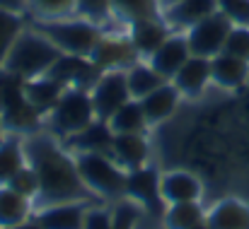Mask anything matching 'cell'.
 <instances>
[{
    "mask_svg": "<svg viewBox=\"0 0 249 229\" xmlns=\"http://www.w3.org/2000/svg\"><path fill=\"white\" fill-rule=\"evenodd\" d=\"M24 157L39 176V196L32 203L34 210L56 203L97 200L78 174L73 152L53 133L41 128L32 135H24Z\"/></svg>",
    "mask_w": 249,
    "mask_h": 229,
    "instance_id": "6da1fadb",
    "label": "cell"
},
{
    "mask_svg": "<svg viewBox=\"0 0 249 229\" xmlns=\"http://www.w3.org/2000/svg\"><path fill=\"white\" fill-rule=\"evenodd\" d=\"M61 49L53 46L41 32H36L32 24L24 27L15 44L7 51V58L2 63V75H10L19 82L32 80V77L46 75L49 68L61 58Z\"/></svg>",
    "mask_w": 249,
    "mask_h": 229,
    "instance_id": "7a4b0ae2",
    "label": "cell"
},
{
    "mask_svg": "<svg viewBox=\"0 0 249 229\" xmlns=\"http://www.w3.org/2000/svg\"><path fill=\"white\" fill-rule=\"evenodd\" d=\"M32 27L41 32L61 53L92 58L94 49L99 46L102 36L107 34L99 24L83 19V17H63V19H32Z\"/></svg>",
    "mask_w": 249,
    "mask_h": 229,
    "instance_id": "3957f363",
    "label": "cell"
},
{
    "mask_svg": "<svg viewBox=\"0 0 249 229\" xmlns=\"http://www.w3.org/2000/svg\"><path fill=\"white\" fill-rule=\"evenodd\" d=\"M73 157L83 183L97 200H121L126 196V171L109 152H78Z\"/></svg>",
    "mask_w": 249,
    "mask_h": 229,
    "instance_id": "277c9868",
    "label": "cell"
},
{
    "mask_svg": "<svg viewBox=\"0 0 249 229\" xmlns=\"http://www.w3.org/2000/svg\"><path fill=\"white\" fill-rule=\"evenodd\" d=\"M92 121H97V116H94L89 89L66 87L56 106L46 114V131L53 133L58 140H66L87 128Z\"/></svg>",
    "mask_w": 249,
    "mask_h": 229,
    "instance_id": "5b68a950",
    "label": "cell"
},
{
    "mask_svg": "<svg viewBox=\"0 0 249 229\" xmlns=\"http://www.w3.org/2000/svg\"><path fill=\"white\" fill-rule=\"evenodd\" d=\"M160 179H162V174L150 164H145L141 169H133V171H126V196L124 198L141 205V210L148 215V220H160L162 222L167 203L162 200Z\"/></svg>",
    "mask_w": 249,
    "mask_h": 229,
    "instance_id": "8992f818",
    "label": "cell"
},
{
    "mask_svg": "<svg viewBox=\"0 0 249 229\" xmlns=\"http://www.w3.org/2000/svg\"><path fill=\"white\" fill-rule=\"evenodd\" d=\"M89 97H92V106H94V116L99 121H109L131 97L128 92V82H126V70H104L94 80V84L89 87Z\"/></svg>",
    "mask_w": 249,
    "mask_h": 229,
    "instance_id": "52a82bcc",
    "label": "cell"
},
{
    "mask_svg": "<svg viewBox=\"0 0 249 229\" xmlns=\"http://www.w3.org/2000/svg\"><path fill=\"white\" fill-rule=\"evenodd\" d=\"M232 29V22L218 10L211 17L201 19L198 24H194L191 29L184 32L186 44L191 56H203V58H213L225 49V39Z\"/></svg>",
    "mask_w": 249,
    "mask_h": 229,
    "instance_id": "ba28073f",
    "label": "cell"
},
{
    "mask_svg": "<svg viewBox=\"0 0 249 229\" xmlns=\"http://www.w3.org/2000/svg\"><path fill=\"white\" fill-rule=\"evenodd\" d=\"M89 61L99 73H104V70H128L133 63L141 61V56L136 53V49L128 39V32H126L121 36L119 34H104Z\"/></svg>",
    "mask_w": 249,
    "mask_h": 229,
    "instance_id": "9c48e42d",
    "label": "cell"
},
{
    "mask_svg": "<svg viewBox=\"0 0 249 229\" xmlns=\"http://www.w3.org/2000/svg\"><path fill=\"white\" fill-rule=\"evenodd\" d=\"M97 200H75V203H56L44 205L32 213V220L41 229H83L85 215L89 205Z\"/></svg>",
    "mask_w": 249,
    "mask_h": 229,
    "instance_id": "30bf717a",
    "label": "cell"
},
{
    "mask_svg": "<svg viewBox=\"0 0 249 229\" xmlns=\"http://www.w3.org/2000/svg\"><path fill=\"white\" fill-rule=\"evenodd\" d=\"M213 12H218V0H179L162 10V19L174 34H184Z\"/></svg>",
    "mask_w": 249,
    "mask_h": 229,
    "instance_id": "8fae6325",
    "label": "cell"
},
{
    "mask_svg": "<svg viewBox=\"0 0 249 229\" xmlns=\"http://www.w3.org/2000/svg\"><path fill=\"white\" fill-rule=\"evenodd\" d=\"M160 191H162V200L167 205L201 203V196H203V186H201L198 176L191 171H184V169H172V171L162 174Z\"/></svg>",
    "mask_w": 249,
    "mask_h": 229,
    "instance_id": "7c38bea8",
    "label": "cell"
},
{
    "mask_svg": "<svg viewBox=\"0 0 249 229\" xmlns=\"http://www.w3.org/2000/svg\"><path fill=\"white\" fill-rule=\"evenodd\" d=\"M109 154L124 171H133L148 164L150 150H148V140L143 138V133H114Z\"/></svg>",
    "mask_w": 249,
    "mask_h": 229,
    "instance_id": "4fadbf2b",
    "label": "cell"
},
{
    "mask_svg": "<svg viewBox=\"0 0 249 229\" xmlns=\"http://www.w3.org/2000/svg\"><path fill=\"white\" fill-rule=\"evenodd\" d=\"M126 32H128V39H131L136 53H138L143 61H148V58L165 44L167 39L174 34L165 24L162 17H158V19H145V22H136V24H131Z\"/></svg>",
    "mask_w": 249,
    "mask_h": 229,
    "instance_id": "5bb4252c",
    "label": "cell"
},
{
    "mask_svg": "<svg viewBox=\"0 0 249 229\" xmlns=\"http://www.w3.org/2000/svg\"><path fill=\"white\" fill-rule=\"evenodd\" d=\"M169 82L181 92V97H189V99L198 97L211 84V58L189 56V61L177 70V75Z\"/></svg>",
    "mask_w": 249,
    "mask_h": 229,
    "instance_id": "9a60e30c",
    "label": "cell"
},
{
    "mask_svg": "<svg viewBox=\"0 0 249 229\" xmlns=\"http://www.w3.org/2000/svg\"><path fill=\"white\" fill-rule=\"evenodd\" d=\"M208 229H249V203L240 198H223L206 210Z\"/></svg>",
    "mask_w": 249,
    "mask_h": 229,
    "instance_id": "2e32d148",
    "label": "cell"
},
{
    "mask_svg": "<svg viewBox=\"0 0 249 229\" xmlns=\"http://www.w3.org/2000/svg\"><path fill=\"white\" fill-rule=\"evenodd\" d=\"M191 51H189V44H186V36L184 34H172L165 44L148 58V63L165 77V80H172L177 75V70L189 61Z\"/></svg>",
    "mask_w": 249,
    "mask_h": 229,
    "instance_id": "e0dca14e",
    "label": "cell"
},
{
    "mask_svg": "<svg viewBox=\"0 0 249 229\" xmlns=\"http://www.w3.org/2000/svg\"><path fill=\"white\" fill-rule=\"evenodd\" d=\"M249 77V61H242L232 53L220 51L211 58V82L220 89H237Z\"/></svg>",
    "mask_w": 249,
    "mask_h": 229,
    "instance_id": "ac0fdd59",
    "label": "cell"
},
{
    "mask_svg": "<svg viewBox=\"0 0 249 229\" xmlns=\"http://www.w3.org/2000/svg\"><path fill=\"white\" fill-rule=\"evenodd\" d=\"M179 99H181V92H179L172 82L160 84L155 92H150L148 97L138 99V101H141V106H143V114H145L148 126H155V123L167 121V118L177 111Z\"/></svg>",
    "mask_w": 249,
    "mask_h": 229,
    "instance_id": "d6986e66",
    "label": "cell"
},
{
    "mask_svg": "<svg viewBox=\"0 0 249 229\" xmlns=\"http://www.w3.org/2000/svg\"><path fill=\"white\" fill-rule=\"evenodd\" d=\"M111 138H114V131L109 128L107 121H92L87 128H83L80 133L61 140L73 154L78 152H109V145H111Z\"/></svg>",
    "mask_w": 249,
    "mask_h": 229,
    "instance_id": "ffe728a7",
    "label": "cell"
},
{
    "mask_svg": "<svg viewBox=\"0 0 249 229\" xmlns=\"http://www.w3.org/2000/svg\"><path fill=\"white\" fill-rule=\"evenodd\" d=\"M22 92H24V99L41 116H46L56 106V101L61 99L63 87L56 80H51L49 75H39V77H32V80H24L22 82Z\"/></svg>",
    "mask_w": 249,
    "mask_h": 229,
    "instance_id": "44dd1931",
    "label": "cell"
},
{
    "mask_svg": "<svg viewBox=\"0 0 249 229\" xmlns=\"http://www.w3.org/2000/svg\"><path fill=\"white\" fill-rule=\"evenodd\" d=\"M32 200H27L7 186H0V229L17 227L32 220Z\"/></svg>",
    "mask_w": 249,
    "mask_h": 229,
    "instance_id": "7402d4cb",
    "label": "cell"
},
{
    "mask_svg": "<svg viewBox=\"0 0 249 229\" xmlns=\"http://www.w3.org/2000/svg\"><path fill=\"white\" fill-rule=\"evenodd\" d=\"M24 164V135L5 133V138L0 140V186H5Z\"/></svg>",
    "mask_w": 249,
    "mask_h": 229,
    "instance_id": "603a6c76",
    "label": "cell"
},
{
    "mask_svg": "<svg viewBox=\"0 0 249 229\" xmlns=\"http://www.w3.org/2000/svg\"><path fill=\"white\" fill-rule=\"evenodd\" d=\"M111 10H114L116 22H124L126 29L136 22L162 17V10H160L158 0H111Z\"/></svg>",
    "mask_w": 249,
    "mask_h": 229,
    "instance_id": "cb8c5ba5",
    "label": "cell"
},
{
    "mask_svg": "<svg viewBox=\"0 0 249 229\" xmlns=\"http://www.w3.org/2000/svg\"><path fill=\"white\" fill-rule=\"evenodd\" d=\"M126 82H128L131 97H133V99H143V97H148L150 92H155L160 84H165L169 80H165L148 61L141 58L138 63H133V65L126 70Z\"/></svg>",
    "mask_w": 249,
    "mask_h": 229,
    "instance_id": "d4e9b609",
    "label": "cell"
},
{
    "mask_svg": "<svg viewBox=\"0 0 249 229\" xmlns=\"http://www.w3.org/2000/svg\"><path fill=\"white\" fill-rule=\"evenodd\" d=\"M206 222V210L201 203H174L167 205L162 215V229H191Z\"/></svg>",
    "mask_w": 249,
    "mask_h": 229,
    "instance_id": "484cf974",
    "label": "cell"
},
{
    "mask_svg": "<svg viewBox=\"0 0 249 229\" xmlns=\"http://www.w3.org/2000/svg\"><path fill=\"white\" fill-rule=\"evenodd\" d=\"M107 123L114 133H143L148 128V121L138 99H128Z\"/></svg>",
    "mask_w": 249,
    "mask_h": 229,
    "instance_id": "4316f807",
    "label": "cell"
},
{
    "mask_svg": "<svg viewBox=\"0 0 249 229\" xmlns=\"http://www.w3.org/2000/svg\"><path fill=\"white\" fill-rule=\"evenodd\" d=\"M32 19H63L75 17V0H24Z\"/></svg>",
    "mask_w": 249,
    "mask_h": 229,
    "instance_id": "83f0119b",
    "label": "cell"
},
{
    "mask_svg": "<svg viewBox=\"0 0 249 229\" xmlns=\"http://www.w3.org/2000/svg\"><path fill=\"white\" fill-rule=\"evenodd\" d=\"M24 15L10 12V10H0V73H2V63L7 58L10 46L15 44L17 34L24 29Z\"/></svg>",
    "mask_w": 249,
    "mask_h": 229,
    "instance_id": "f1b7e54d",
    "label": "cell"
},
{
    "mask_svg": "<svg viewBox=\"0 0 249 229\" xmlns=\"http://www.w3.org/2000/svg\"><path fill=\"white\" fill-rule=\"evenodd\" d=\"M75 15L99 24L102 29H104L107 22L116 19L114 10H111V0H75Z\"/></svg>",
    "mask_w": 249,
    "mask_h": 229,
    "instance_id": "f546056e",
    "label": "cell"
},
{
    "mask_svg": "<svg viewBox=\"0 0 249 229\" xmlns=\"http://www.w3.org/2000/svg\"><path fill=\"white\" fill-rule=\"evenodd\" d=\"M7 188H12L15 193H19V196H24L27 200H36V196H39V176H36V171L29 166V164H24L7 183H5ZM34 208V205H32Z\"/></svg>",
    "mask_w": 249,
    "mask_h": 229,
    "instance_id": "4dcf8cb0",
    "label": "cell"
},
{
    "mask_svg": "<svg viewBox=\"0 0 249 229\" xmlns=\"http://www.w3.org/2000/svg\"><path fill=\"white\" fill-rule=\"evenodd\" d=\"M143 215L145 213L141 210V205L128 198H121L119 205H114V229H136Z\"/></svg>",
    "mask_w": 249,
    "mask_h": 229,
    "instance_id": "1f68e13d",
    "label": "cell"
},
{
    "mask_svg": "<svg viewBox=\"0 0 249 229\" xmlns=\"http://www.w3.org/2000/svg\"><path fill=\"white\" fill-rule=\"evenodd\" d=\"M225 53H232L242 61H249V27H235L230 29L228 39H225Z\"/></svg>",
    "mask_w": 249,
    "mask_h": 229,
    "instance_id": "d6a6232c",
    "label": "cell"
},
{
    "mask_svg": "<svg viewBox=\"0 0 249 229\" xmlns=\"http://www.w3.org/2000/svg\"><path fill=\"white\" fill-rule=\"evenodd\" d=\"M218 10L235 27H249V0H218Z\"/></svg>",
    "mask_w": 249,
    "mask_h": 229,
    "instance_id": "836d02e7",
    "label": "cell"
},
{
    "mask_svg": "<svg viewBox=\"0 0 249 229\" xmlns=\"http://www.w3.org/2000/svg\"><path fill=\"white\" fill-rule=\"evenodd\" d=\"M83 229H114V208L97 205V203L89 205Z\"/></svg>",
    "mask_w": 249,
    "mask_h": 229,
    "instance_id": "e575fe53",
    "label": "cell"
},
{
    "mask_svg": "<svg viewBox=\"0 0 249 229\" xmlns=\"http://www.w3.org/2000/svg\"><path fill=\"white\" fill-rule=\"evenodd\" d=\"M0 10H10V12H17V15H27L24 0H0Z\"/></svg>",
    "mask_w": 249,
    "mask_h": 229,
    "instance_id": "d590c367",
    "label": "cell"
},
{
    "mask_svg": "<svg viewBox=\"0 0 249 229\" xmlns=\"http://www.w3.org/2000/svg\"><path fill=\"white\" fill-rule=\"evenodd\" d=\"M10 229H41L34 220H27V222H22V225H17V227H10Z\"/></svg>",
    "mask_w": 249,
    "mask_h": 229,
    "instance_id": "8d00e7d4",
    "label": "cell"
},
{
    "mask_svg": "<svg viewBox=\"0 0 249 229\" xmlns=\"http://www.w3.org/2000/svg\"><path fill=\"white\" fill-rule=\"evenodd\" d=\"M158 2H160V10H165V7L174 5V2H179V0H158Z\"/></svg>",
    "mask_w": 249,
    "mask_h": 229,
    "instance_id": "74e56055",
    "label": "cell"
},
{
    "mask_svg": "<svg viewBox=\"0 0 249 229\" xmlns=\"http://www.w3.org/2000/svg\"><path fill=\"white\" fill-rule=\"evenodd\" d=\"M136 229H153V227H148V225H145V215H143V217H141V222H138V227Z\"/></svg>",
    "mask_w": 249,
    "mask_h": 229,
    "instance_id": "f35d334b",
    "label": "cell"
},
{
    "mask_svg": "<svg viewBox=\"0 0 249 229\" xmlns=\"http://www.w3.org/2000/svg\"><path fill=\"white\" fill-rule=\"evenodd\" d=\"M5 138V128H2V116H0V140Z\"/></svg>",
    "mask_w": 249,
    "mask_h": 229,
    "instance_id": "ab89813d",
    "label": "cell"
},
{
    "mask_svg": "<svg viewBox=\"0 0 249 229\" xmlns=\"http://www.w3.org/2000/svg\"><path fill=\"white\" fill-rule=\"evenodd\" d=\"M191 229H208V227H206V222H201V225H196V227H191Z\"/></svg>",
    "mask_w": 249,
    "mask_h": 229,
    "instance_id": "60d3db41",
    "label": "cell"
}]
</instances>
